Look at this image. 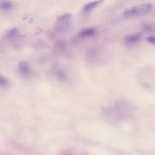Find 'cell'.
<instances>
[{
  "label": "cell",
  "instance_id": "obj_5",
  "mask_svg": "<svg viewBox=\"0 0 155 155\" xmlns=\"http://www.w3.org/2000/svg\"><path fill=\"white\" fill-rule=\"evenodd\" d=\"M141 37V35L139 33L130 35L126 36L125 37L124 40L127 44H135L139 41Z\"/></svg>",
  "mask_w": 155,
  "mask_h": 155
},
{
  "label": "cell",
  "instance_id": "obj_13",
  "mask_svg": "<svg viewBox=\"0 0 155 155\" xmlns=\"http://www.w3.org/2000/svg\"><path fill=\"white\" fill-rule=\"evenodd\" d=\"M146 39L147 41L149 43L152 44H154L155 40V37L154 36H149L147 37Z\"/></svg>",
  "mask_w": 155,
  "mask_h": 155
},
{
  "label": "cell",
  "instance_id": "obj_4",
  "mask_svg": "<svg viewBox=\"0 0 155 155\" xmlns=\"http://www.w3.org/2000/svg\"><path fill=\"white\" fill-rule=\"evenodd\" d=\"M18 71L20 75L23 77L28 75L30 69L28 64L24 61L20 62L18 66Z\"/></svg>",
  "mask_w": 155,
  "mask_h": 155
},
{
  "label": "cell",
  "instance_id": "obj_12",
  "mask_svg": "<svg viewBox=\"0 0 155 155\" xmlns=\"http://www.w3.org/2000/svg\"><path fill=\"white\" fill-rule=\"evenodd\" d=\"M71 14L67 13L59 16L58 18V20L60 21H63L71 17Z\"/></svg>",
  "mask_w": 155,
  "mask_h": 155
},
{
  "label": "cell",
  "instance_id": "obj_11",
  "mask_svg": "<svg viewBox=\"0 0 155 155\" xmlns=\"http://www.w3.org/2000/svg\"><path fill=\"white\" fill-rule=\"evenodd\" d=\"M143 27L144 29L148 32H153L154 31V25L152 23H146L144 25Z\"/></svg>",
  "mask_w": 155,
  "mask_h": 155
},
{
  "label": "cell",
  "instance_id": "obj_3",
  "mask_svg": "<svg viewBox=\"0 0 155 155\" xmlns=\"http://www.w3.org/2000/svg\"><path fill=\"white\" fill-rule=\"evenodd\" d=\"M138 83L147 91H155V75L152 72H142L136 76Z\"/></svg>",
  "mask_w": 155,
  "mask_h": 155
},
{
  "label": "cell",
  "instance_id": "obj_8",
  "mask_svg": "<svg viewBox=\"0 0 155 155\" xmlns=\"http://www.w3.org/2000/svg\"><path fill=\"white\" fill-rule=\"evenodd\" d=\"M96 32L95 29L92 28H89L82 30L80 33L81 36L86 37L94 35Z\"/></svg>",
  "mask_w": 155,
  "mask_h": 155
},
{
  "label": "cell",
  "instance_id": "obj_9",
  "mask_svg": "<svg viewBox=\"0 0 155 155\" xmlns=\"http://www.w3.org/2000/svg\"><path fill=\"white\" fill-rule=\"evenodd\" d=\"M9 84L8 79L0 74V87H5L8 86Z\"/></svg>",
  "mask_w": 155,
  "mask_h": 155
},
{
  "label": "cell",
  "instance_id": "obj_2",
  "mask_svg": "<svg viewBox=\"0 0 155 155\" xmlns=\"http://www.w3.org/2000/svg\"><path fill=\"white\" fill-rule=\"evenodd\" d=\"M152 8V5L150 3L143 4L126 9L123 16L126 18H130L143 15L149 13Z\"/></svg>",
  "mask_w": 155,
  "mask_h": 155
},
{
  "label": "cell",
  "instance_id": "obj_1",
  "mask_svg": "<svg viewBox=\"0 0 155 155\" xmlns=\"http://www.w3.org/2000/svg\"><path fill=\"white\" fill-rule=\"evenodd\" d=\"M101 110L102 115L107 119L118 121L132 116L135 107L129 101L121 100L110 106L102 107Z\"/></svg>",
  "mask_w": 155,
  "mask_h": 155
},
{
  "label": "cell",
  "instance_id": "obj_7",
  "mask_svg": "<svg viewBox=\"0 0 155 155\" xmlns=\"http://www.w3.org/2000/svg\"><path fill=\"white\" fill-rule=\"evenodd\" d=\"M103 1L98 0L89 2L84 7L83 11L84 12H88L101 4Z\"/></svg>",
  "mask_w": 155,
  "mask_h": 155
},
{
  "label": "cell",
  "instance_id": "obj_10",
  "mask_svg": "<svg viewBox=\"0 0 155 155\" xmlns=\"http://www.w3.org/2000/svg\"><path fill=\"white\" fill-rule=\"evenodd\" d=\"M18 32V29L16 28H14L9 30L6 35L7 38H12L17 34Z\"/></svg>",
  "mask_w": 155,
  "mask_h": 155
},
{
  "label": "cell",
  "instance_id": "obj_6",
  "mask_svg": "<svg viewBox=\"0 0 155 155\" xmlns=\"http://www.w3.org/2000/svg\"><path fill=\"white\" fill-rule=\"evenodd\" d=\"M13 7L12 2L6 0L0 1V9L5 11H8L12 10Z\"/></svg>",
  "mask_w": 155,
  "mask_h": 155
}]
</instances>
